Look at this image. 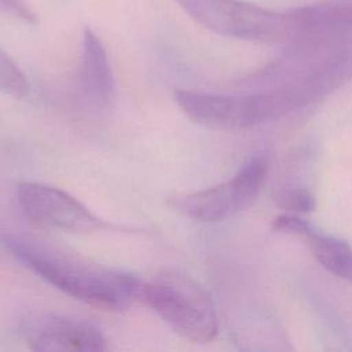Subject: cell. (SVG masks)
Masks as SVG:
<instances>
[{
	"label": "cell",
	"mask_w": 352,
	"mask_h": 352,
	"mask_svg": "<svg viewBox=\"0 0 352 352\" xmlns=\"http://www.w3.org/2000/svg\"><path fill=\"white\" fill-rule=\"evenodd\" d=\"M3 242L23 267L78 301L106 311H124L140 301L143 282L133 274L88 261L33 239L8 235Z\"/></svg>",
	"instance_id": "1"
},
{
	"label": "cell",
	"mask_w": 352,
	"mask_h": 352,
	"mask_svg": "<svg viewBox=\"0 0 352 352\" xmlns=\"http://www.w3.org/2000/svg\"><path fill=\"white\" fill-rule=\"evenodd\" d=\"M175 102L194 122L212 129H243L304 104L311 98L300 82L272 92L250 95H219L177 89Z\"/></svg>",
	"instance_id": "2"
},
{
	"label": "cell",
	"mask_w": 352,
	"mask_h": 352,
	"mask_svg": "<svg viewBox=\"0 0 352 352\" xmlns=\"http://www.w3.org/2000/svg\"><path fill=\"white\" fill-rule=\"evenodd\" d=\"M204 28L232 38L296 43L302 33L301 10L275 12L243 0H175Z\"/></svg>",
	"instance_id": "3"
},
{
	"label": "cell",
	"mask_w": 352,
	"mask_h": 352,
	"mask_svg": "<svg viewBox=\"0 0 352 352\" xmlns=\"http://www.w3.org/2000/svg\"><path fill=\"white\" fill-rule=\"evenodd\" d=\"M140 301L191 342L205 344L217 334V314L210 294L182 271L165 270L143 283Z\"/></svg>",
	"instance_id": "4"
},
{
	"label": "cell",
	"mask_w": 352,
	"mask_h": 352,
	"mask_svg": "<svg viewBox=\"0 0 352 352\" xmlns=\"http://www.w3.org/2000/svg\"><path fill=\"white\" fill-rule=\"evenodd\" d=\"M268 165L265 154H256L241 166L231 180L175 198L172 206L180 214L195 221L224 220L248 209L257 199Z\"/></svg>",
	"instance_id": "5"
},
{
	"label": "cell",
	"mask_w": 352,
	"mask_h": 352,
	"mask_svg": "<svg viewBox=\"0 0 352 352\" xmlns=\"http://www.w3.org/2000/svg\"><path fill=\"white\" fill-rule=\"evenodd\" d=\"M16 201L33 223L74 234H89L111 228L69 192L37 182L16 186Z\"/></svg>",
	"instance_id": "6"
},
{
	"label": "cell",
	"mask_w": 352,
	"mask_h": 352,
	"mask_svg": "<svg viewBox=\"0 0 352 352\" xmlns=\"http://www.w3.org/2000/svg\"><path fill=\"white\" fill-rule=\"evenodd\" d=\"M22 336L34 351H77L100 352L109 349L102 330L84 319L41 314L23 320Z\"/></svg>",
	"instance_id": "7"
},
{
	"label": "cell",
	"mask_w": 352,
	"mask_h": 352,
	"mask_svg": "<svg viewBox=\"0 0 352 352\" xmlns=\"http://www.w3.org/2000/svg\"><path fill=\"white\" fill-rule=\"evenodd\" d=\"M77 85L84 104L98 113L111 109L116 98L114 76L106 48L91 29L82 34L81 63Z\"/></svg>",
	"instance_id": "8"
},
{
	"label": "cell",
	"mask_w": 352,
	"mask_h": 352,
	"mask_svg": "<svg viewBox=\"0 0 352 352\" xmlns=\"http://www.w3.org/2000/svg\"><path fill=\"white\" fill-rule=\"evenodd\" d=\"M304 239L324 270L352 283V246L348 242L316 230L308 232Z\"/></svg>",
	"instance_id": "9"
},
{
	"label": "cell",
	"mask_w": 352,
	"mask_h": 352,
	"mask_svg": "<svg viewBox=\"0 0 352 352\" xmlns=\"http://www.w3.org/2000/svg\"><path fill=\"white\" fill-rule=\"evenodd\" d=\"M28 80L14 59L0 48V92L12 98L28 94Z\"/></svg>",
	"instance_id": "10"
},
{
	"label": "cell",
	"mask_w": 352,
	"mask_h": 352,
	"mask_svg": "<svg viewBox=\"0 0 352 352\" xmlns=\"http://www.w3.org/2000/svg\"><path fill=\"white\" fill-rule=\"evenodd\" d=\"M282 206L293 213H308L316 208V199L309 190L294 188L283 197Z\"/></svg>",
	"instance_id": "11"
},
{
	"label": "cell",
	"mask_w": 352,
	"mask_h": 352,
	"mask_svg": "<svg viewBox=\"0 0 352 352\" xmlns=\"http://www.w3.org/2000/svg\"><path fill=\"white\" fill-rule=\"evenodd\" d=\"M272 228L278 232L294 234L302 238L314 230L308 221L296 214H279L276 219H274Z\"/></svg>",
	"instance_id": "12"
},
{
	"label": "cell",
	"mask_w": 352,
	"mask_h": 352,
	"mask_svg": "<svg viewBox=\"0 0 352 352\" xmlns=\"http://www.w3.org/2000/svg\"><path fill=\"white\" fill-rule=\"evenodd\" d=\"M0 12L26 23L37 22V15L25 0H0Z\"/></svg>",
	"instance_id": "13"
}]
</instances>
